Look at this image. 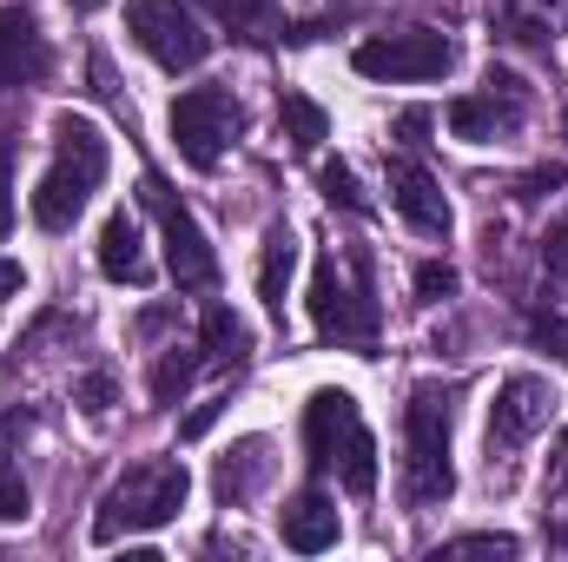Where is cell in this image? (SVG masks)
Wrapping results in <instances>:
<instances>
[{
    "mask_svg": "<svg viewBox=\"0 0 568 562\" xmlns=\"http://www.w3.org/2000/svg\"><path fill=\"white\" fill-rule=\"evenodd\" d=\"M239 7H245V13H258V7H272V0H239Z\"/></svg>",
    "mask_w": 568,
    "mask_h": 562,
    "instance_id": "33",
    "label": "cell"
},
{
    "mask_svg": "<svg viewBox=\"0 0 568 562\" xmlns=\"http://www.w3.org/2000/svg\"><path fill=\"white\" fill-rule=\"evenodd\" d=\"M278 530H284V543H291L297 556H317V550L337 543V503H331L324 490H304V496L278 516Z\"/></svg>",
    "mask_w": 568,
    "mask_h": 562,
    "instance_id": "13",
    "label": "cell"
},
{
    "mask_svg": "<svg viewBox=\"0 0 568 562\" xmlns=\"http://www.w3.org/2000/svg\"><path fill=\"white\" fill-rule=\"evenodd\" d=\"M0 516H7V523H27V483H20L7 463H0Z\"/></svg>",
    "mask_w": 568,
    "mask_h": 562,
    "instance_id": "23",
    "label": "cell"
},
{
    "mask_svg": "<svg viewBox=\"0 0 568 562\" xmlns=\"http://www.w3.org/2000/svg\"><path fill=\"white\" fill-rule=\"evenodd\" d=\"M185 490H192V476H185L179 456L133 463V470L100 496L93 536H100V543H120V536H133V530H159V523H172V516L185 510Z\"/></svg>",
    "mask_w": 568,
    "mask_h": 562,
    "instance_id": "3",
    "label": "cell"
},
{
    "mask_svg": "<svg viewBox=\"0 0 568 562\" xmlns=\"http://www.w3.org/2000/svg\"><path fill=\"white\" fill-rule=\"evenodd\" d=\"M317 185H324V199H331V205H344V212H371V199H364V185H357V172H351L344 159H324Z\"/></svg>",
    "mask_w": 568,
    "mask_h": 562,
    "instance_id": "19",
    "label": "cell"
},
{
    "mask_svg": "<svg viewBox=\"0 0 568 562\" xmlns=\"http://www.w3.org/2000/svg\"><path fill=\"white\" fill-rule=\"evenodd\" d=\"M443 556H516V536H463V543H443Z\"/></svg>",
    "mask_w": 568,
    "mask_h": 562,
    "instance_id": "22",
    "label": "cell"
},
{
    "mask_svg": "<svg viewBox=\"0 0 568 562\" xmlns=\"http://www.w3.org/2000/svg\"><path fill=\"white\" fill-rule=\"evenodd\" d=\"M140 199L152 205V219H159V232H165V272L185 284V291H199V284L219 279V252H212V239L199 232V219L165 192V179L159 172H145Z\"/></svg>",
    "mask_w": 568,
    "mask_h": 562,
    "instance_id": "6",
    "label": "cell"
},
{
    "mask_svg": "<svg viewBox=\"0 0 568 562\" xmlns=\"http://www.w3.org/2000/svg\"><path fill=\"white\" fill-rule=\"evenodd\" d=\"M542 259H549V272H556V279H568V219L556 225V232H549V245H542Z\"/></svg>",
    "mask_w": 568,
    "mask_h": 562,
    "instance_id": "25",
    "label": "cell"
},
{
    "mask_svg": "<svg viewBox=\"0 0 568 562\" xmlns=\"http://www.w3.org/2000/svg\"><path fill=\"white\" fill-rule=\"evenodd\" d=\"M549 496H568V430H562V450H556V470H549Z\"/></svg>",
    "mask_w": 568,
    "mask_h": 562,
    "instance_id": "28",
    "label": "cell"
},
{
    "mask_svg": "<svg viewBox=\"0 0 568 562\" xmlns=\"http://www.w3.org/2000/svg\"><path fill=\"white\" fill-rule=\"evenodd\" d=\"M390 205L417 225V232H449V199L436 192V179H429L417 159H390Z\"/></svg>",
    "mask_w": 568,
    "mask_h": 562,
    "instance_id": "11",
    "label": "cell"
},
{
    "mask_svg": "<svg viewBox=\"0 0 568 562\" xmlns=\"http://www.w3.org/2000/svg\"><path fill=\"white\" fill-rule=\"evenodd\" d=\"M449 60H456L449 33H429V27L377 33V40H364V47L351 53V67H357L364 80H436V73H449Z\"/></svg>",
    "mask_w": 568,
    "mask_h": 562,
    "instance_id": "8",
    "label": "cell"
},
{
    "mask_svg": "<svg viewBox=\"0 0 568 562\" xmlns=\"http://www.w3.org/2000/svg\"><path fill=\"white\" fill-rule=\"evenodd\" d=\"M73 7H80V13H93V7H106V0H73Z\"/></svg>",
    "mask_w": 568,
    "mask_h": 562,
    "instance_id": "32",
    "label": "cell"
},
{
    "mask_svg": "<svg viewBox=\"0 0 568 562\" xmlns=\"http://www.w3.org/2000/svg\"><path fill=\"white\" fill-rule=\"evenodd\" d=\"M417 291H424V298H449V291H456V272H449V265H417Z\"/></svg>",
    "mask_w": 568,
    "mask_h": 562,
    "instance_id": "24",
    "label": "cell"
},
{
    "mask_svg": "<svg viewBox=\"0 0 568 562\" xmlns=\"http://www.w3.org/2000/svg\"><path fill=\"white\" fill-rule=\"evenodd\" d=\"M126 27H133V40H140L165 73H192L212 53V33L199 27V13L185 0H133L126 7Z\"/></svg>",
    "mask_w": 568,
    "mask_h": 562,
    "instance_id": "5",
    "label": "cell"
},
{
    "mask_svg": "<svg viewBox=\"0 0 568 562\" xmlns=\"http://www.w3.org/2000/svg\"><path fill=\"white\" fill-rule=\"evenodd\" d=\"M20 284H27V272H20V265H13V259H0V298H13V291H20Z\"/></svg>",
    "mask_w": 568,
    "mask_h": 562,
    "instance_id": "29",
    "label": "cell"
},
{
    "mask_svg": "<svg viewBox=\"0 0 568 562\" xmlns=\"http://www.w3.org/2000/svg\"><path fill=\"white\" fill-rule=\"evenodd\" d=\"M205 351H212L219 364H245V358H252V331H245V318H232L225 304H212V311H205Z\"/></svg>",
    "mask_w": 568,
    "mask_h": 562,
    "instance_id": "18",
    "label": "cell"
},
{
    "mask_svg": "<svg viewBox=\"0 0 568 562\" xmlns=\"http://www.w3.org/2000/svg\"><path fill=\"white\" fill-rule=\"evenodd\" d=\"M562 543H568V536H562Z\"/></svg>",
    "mask_w": 568,
    "mask_h": 562,
    "instance_id": "34",
    "label": "cell"
},
{
    "mask_svg": "<svg viewBox=\"0 0 568 562\" xmlns=\"http://www.w3.org/2000/svg\"><path fill=\"white\" fill-rule=\"evenodd\" d=\"M53 145H60V165L33 185V225L40 232H67L87 212V192L106 179V133L87 113H60L53 120Z\"/></svg>",
    "mask_w": 568,
    "mask_h": 562,
    "instance_id": "1",
    "label": "cell"
},
{
    "mask_svg": "<svg viewBox=\"0 0 568 562\" xmlns=\"http://www.w3.org/2000/svg\"><path fill=\"white\" fill-rule=\"evenodd\" d=\"M529 338H536L542 351H556V358L568 364V318H549V311H536V318H529Z\"/></svg>",
    "mask_w": 568,
    "mask_h": 562,
    "instance_id": "21",
    "label": "cell"
},
{
    "mask_svg": "<svg viewBox=\"0 0 568 562\" xmlns=\"http://www.w3.org/2000/svg\"><path fill=\"white\" fill-rule=\"evenodd\" d=\"M549 404H556V391H549L542 378H509V384L496 391V411H489V450L529 443V436L549 423Z\"/></svg>",
    "mask_w": 568,
    "mask_h": 562,
    "instance_id": "10",
    "label": "cell"
},
{
    "mask_svg": "<svg viewBox=\"0 0 568 562\" xmlns=\"http://www.w3.org/2000/svg\"><path fill=\"white\" fill-rule=\"evenodd\" d=\"M311 324H317V338H337V344H357V338L377 331L371 291L364 284H344L337 259H317V272H311Z\"/></svg>",
    "mask_w": 568,
    "mask_h": 562,
    "instance_id": "9",
    "label": "cell"
},
{
    "mask_svg": "<svg viewBox=\"0 0 568 562\" xmlns=\"http://www.w3.org/2000/svg\"><path fill=\"white\" fill-rule=\"evenodd\" d=\"M47 73V47H40V27L13 7H0V93L20 87V80H40Z\"/></svg>",
    "mask_w": 568,
    "mask_h": 562,
    "instance_id": "12",
    "label": "cell"
},
{
    "mask_svg": "<svg viewBox=\"0 0 568 562\" xmlns=\"http://www.w3.org/2000/svg\"><path fill=\"white\" fill-rule=\"evenodd\" d=\"M192 371H199V358H179V351H172V358L152 371V404H172V398L192 384Z\"/></svg>",
    "mask_w": 568,
    "mask_h": 562,
    "instance_id": "20",
    "label": "cell"
},
{
    "mask_svg": "<svg viewBox=\"0 0 568 562\" xmlns=\"http://www.w3.org/2000/svg\"><path fill=\"white\" fill-rule=\"evenodd\" d=\"M219 411H225V404H199V411H192V418L179 423V436H185V443H192V436H205V430H212V423H219Z\"/></svg>",
    "mask_w": 568,
    "mask_h": 562,
    "instance_id": "27",
    "label": "cell"
},
{
    "mask_svg": "<svg viewBox=\"0 0 568 562\" xmlns=\"http://www.w3.org/2000/svg\"><path fill=\"white\" fill-rule=\"evenodd\" d=\"M100 272L113 284H145V259H140V225L133 212H113L100 232Z\"/></svg>",
    "mask_w": 568,
    "mask_h": 562,
    "instance_id": "14",
    "label": "cell"
},
{
    "mask_svg": "<svg viewBox=\"0 0 568 562\" xmlns=\"http://www.w3.org/2000/svg\"><path fill=\"white\" fill-rule=\"evenodd\" d=\"M80 398H87V411H106V404H113V378H106V371H93V378L80 384Z\"/></svg>",
    "mask_w": 568,
    "mask_h": 562,
    "instance_id": "26",
    "label": "cell"
},
{
    "mask_svg": "<svg viewBox=\"0 0 568 562\" xmlns=\"http://www.w3.org/2000/svg\"><path fill=\"white\" fill-rule=\"evenodd\" d=\"M404 436H410V503H443L456 490L449 470V398L436 384H417L404 404Z\"/></svg>",
    "mask_w": 568,
    "mask_h": 562,
    "instance_id": "4",
    "label": "cell"
},
{
    "mask_svg": "<svg viewBox=\"0 0 568 562\" xmlns=\"http://www.w3.org/2000/svg\"><path fill=\"white\" fill-rule=\"evenodd\" d=\"M278 120H284V140L297 145V152H317V145H324V133H331L324 107H317V100H304V93H284V100H278Z\"/></svg>",
    "mask_w": 568,
    "mask_h": 562,
    "instance_id": "16",
    "label": "cell"
},
{
    "mask_svg": "<svg viewBox=\"0 0 568 562\" xmlns=\"http://www.w3.org/2000/svg\"><path fill=\"white\" fill-rule=\"evenodd\" d=\"M205 7H212V13H225V20H232V13H245L239 0H205Z\"/></svg>",
    "mask_w": 568,
    "mask_h": 562,
    "instance_id": "30",
    "label": "cell"
},
{
    "mask_svg": "<svg viewBox=\"0 0 568 562\" xmlns=\"http://www.w3.org/2000/svg\"><path fill=\"white\" fill-rule=\"evenodd\" d=\"M232 133H239V107H232L225 87H192V93L172 100V140H179L192 172H212Z\"/></svg>",
    "mask_w": 568,
    "mask_h": 562,
    "instance_id": "7",
    "label": "cell"
},
{
    "mask_svg": "<svg viewBox=\"0 0 568 562\" xmlns=\"http://www.w3.org/2000/svg\"><path fill=\"white\" fill-rule=\"evenodd\" d=\"M0 219H7V159H0Z\"/></svg>",
    "mask_w": 568,
    "mask_h": 562,
    "instance_id": "31",
    "label": "cell"
},
{
    "mask_svg": "<svg viewBox=\"0 0 568 562\" xmlns=\"http://www.w3.org/2000/svg\"><path fill=\"white\" fill-rule=\"evenodd\" d=\"M291 272H297V232H291V225H272V232H265V259H258V298L272 304V318H284Z\"/></svg>",
    "mask_w": 568,
    "mask_h": 562,
    "instance_id": "15",
    "label": "cell"
},
{
    "mask_svg": "<svg viewBox=\"0 0 568 562\" xmlns=\"http://www.w3.org/2000/svg\"><path fill=\"white\" fill-rule=\"evenodd\" d=\"M443 120H449V133H456V140H489V133H496V127H509L516 113H496V93H489V100L463 93V100H449V113H443Z\"/></svg>",
    "mask_w": 568,
    "mask_h": 562,
    "instance_id": "17",
    "label": "cell"
},
{
    "mask_svg": "<svg viewBox=\"0 0 568 562\" xmlns=\"http://www.w3.org/2000/svg\"><path fill=\"white\" fill-rule=\"evenodd\" d=\"M304 450H311V470H344L351 496L377 490V443H371V430L357 418L351 391H317L304 404Z\"/></svg>",
    "mask_w": 568,
    "mask_h": 562,
    "instance_id": "2",
    "label": "cell"
}]
</instances>
